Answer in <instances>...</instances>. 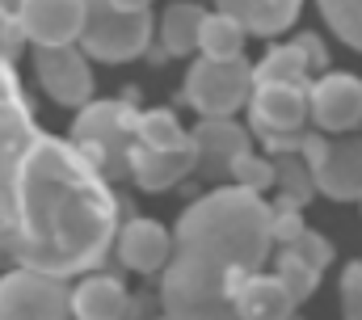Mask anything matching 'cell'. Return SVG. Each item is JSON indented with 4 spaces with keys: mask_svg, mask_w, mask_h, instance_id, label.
I'll return each instance as SVG.
<instances>
[{
    "mask_svg": "<svg viewBox=\"0 0 362 320\" xmlns=\"http://www.w3.org/2000/svg\"><path fill=\"white\" fill-rule=\"evenodd\" d=\"M118 232L110 181L68 139L38 135L17 173V248L13 265L47 278H72L105 261Z\"/></svg>",
    "mask_w": 362,
    "mask_h": 320,
    "instance_id": "6da1fadb",
    "label": "cell"
},
{
    "mask_svg": "<svg viewBox=\"0 0 362 320\" xmlns=\"http://www.w3.org/2000/svg\"><path fill=\"white\" fill-rule=\"evenodd\" d=\"M270 202L262 194L223 185L202 194L173 232V265L228 282V274H262L270 257Z\"/></svg>",
    "mask_w": 362,
    "mask_h": 320,
    "instance_id": "7a4b0ae2",
    "label": "cell"
},
{
    "mask_svg": "<svg viewBox=\"0 0 362 320\" xmlns=\"http://www.w3.org/2000/svg\"><path fill=\"white\" fill-rule=\"evenodd\" d=\"M42 131L34 127V110L21 93L13 68L0 64V270L13 265L17 248V173Z\"/></svg>",
    "mask_w": 362,
    "mask_h": 320,
    "instance_id": "3957f363",
    "label": "cell"
},
{
    "mask_svg": "<svg viewBox=\"0 0 362 320\" xmlns=\"http://www.w3.org/2000/svg\"><path fill=\"white\" fill-rule=\"evenodd\" d=\"M152 42V8L144 0H89L81 25V55L101 64H127Z\"/></svg>",
    "mask_w": 362,
    "mask_h": 320,
    "instance_id": "277c9868",
    "label": "cell"
},
{
    "mask_svg": "<svg viewBox=\"0 0 362 320\" xmlns=\"http://www.w3.org/2000/svg\"><path fill=\"white\" fill-rule=\"evenodd\" d=\"M135 105L131 101H89L72 122V148L101 173V181H122L127 156L135 148Z\"/></svg>",
    "mask_w": 362,
    "mask_h": 320,
    "instance_id": "5b68a950",
    "label": "cell"
},
{
    "mask_svg": "<svg viewBox=\"0 0 362 320\" xmlns=\"http://www.w3.org/2000/svg\"><path fill=\"white\" fill-rule=\"evenodd\" d=\"M299 160L312 173V185L333 198V202H350L362 198V139H325L316 131L303 135Z\"/></svg>",
    "mask_w": 362,
    "mask_h": 320,
    "instance_id": "8992f818",
    "label": "cell"
},
{
    "mask_svg": "<svg viewBox=\"0 0 362 320\" xmlns=\"http://www.w3.org/2000/svg\"><path fill=\"white\" fill-rule=\"evenodd\" d=\"M249 105V127L262 148H270L274 156H299V144L308 135V88H253Z\"/></svg>",
    "mask_w": 362,
    "mask_h": 320,
    "instance_id": "52a82bcc",
    "label": "cell"
},
{
    "mask_svg": "<svg viewBox=\"0 0 362 320\" xmlns=\"http://www.w3.org/2000/svg\"><path fill=\"white\" fill-rule=\"evenodd\" d=\"M249 97H253V68L245 55L228 64L198 59L185 76V101L202 118H232L240 105H249Z\"/></svg>",
    "mask_w": 362,
    "mask_h": 320,
    "instance_id": "ba28073f",
    "label": "cell"
},
{
    "mask_svg": "<svg viewBox=\"0 0 362 320\" xmlns=\"http://www.w3.org/2000/svg\"><path fill=\"white\" fill-rule=\"evenodd\" d=\"M160 308H165V320H236L228 282L198 278L173 261L165 265V278H160Z\"/></svg>",
    "mask_w": 362,
    "mask_h": 320,
    "instance_id": "9c48e42d",
    "label": "cell"
},
{
    "mask_svg": "<svg viewBox=\"0 0 362 320\" xmlns=\"http://www.w3.org/2000/svg\"><path fill=\"white\" fill-rule=\"evenodd\" d=\"M0 320H72L68 287L34 270H8L0 278Z\"/></svg>",
    "mask_w": 362,
    "mask_h": 320,
    "instance_id": "30bf717a",
    "label": "cell"
},
{
    "mask_svg": "<svg viewBox=\"0 0 362 320\" xmlns=\"http://www.w3.org/2000/svg\"><path fill=\"white\" fill-rule=\"evenodd\" d=\"M34 72H38V84L47 88V97L59 101V105L85 110L93 101V68L81 55V47H42V51H34Z\"/></svg>",
    "mask_w": 362,
    "mask_h": 320,
    "instance_id": "8fae6325",
    "label": "cell"
},
{
    "mask_svg": "<svg viewBox=\"0 0 362 320\" xmlns=\"http://www.w3.org/2000/svg\"><path fill=\"white\" fill-rule=\"evenodd\" d=\"M308 118H316L320 131L350 135L362 127V80L350 72H325L308 84Z\"/></svg>",
    "mask_w": 362,
    "mask_h": 320,
    "instance_id": "7c38bea8",
    "label": "cell"
},
{
    "mask_svg": "<svg viewBox=\"0 0 362 320\" xmlns=\"http://www.w3.org/2000/svg\"><path fill=\"white\" fill-rule=\"evenodd\" d=\"M17 30L25 42L42 47H72L81 42V25H85V4L81 0H25L17 4Z\"/></svg>",
    "mask_w": 362,
    "mask_h": 320,
    "instance_id": "4fadbf2b",
    "label": "cell"
},
{
    "mask_svg": "<svg viewBox=\"0 0 362 320\" xmlns=\"http://www.w3.org/2000/svg\"><path fill=\"white\" fill-rule=\"evenodd\" d=\"M189 148H194V168L198 177L206 181H219L232 173L236 156L249 152V131L236 127L232 118H202L194 131H189Z\"/></svg>",
    "mask_w": 362,
    "mask_h": 320,
    "instance_id": "5bb4252c",
    "label": "cell"
},
{
    "mask_svg": "<svg viewBox=\"0 0 362 320\" xmlns=\"http://www.w3.org/2000/svg\"><path fill=\"white\" fill-rule=\"evenodd\" d=\"M228 299L236 320H291L295 304L274 274H228Z\"/></svg>",
    "mask_w": 362,
    "mask_h": 320,
    "instance_id": "9a60e30c",
    "label": "cell"
},
{
    "mask_svg": "<svg viewBox=\"0 0 362 320\" xmlns=\"http://www.w3.org/2000/svg\"><path fill=\"white\" fill-rule=\"evenodd\" d=\"M68 312L72 320H131L139 312V304L127 295L122 278L89 274L76 291H68Z\"/></svg>",
    "mask_w": 362,
    "mask_h": 320,
    "instance_id": "2e32d148",
    "label": "cell"
},
{
    "mask_svg": "<svg viewBox=\"0 0 362 320\" xmlns=\"http://www.w3.org/2000/svg\"><path fill=\"white\" fill-rule=\"evenodd\" d=\"M114 244H118L122 265L135 270V274H156L173 257V236L160 224H152V219H127L114 232Z\"/></svg>",
    "mask_w": 362,
    "mask_h": 320,
    "instance_id": "e0dca14e",
    "label": "cell"
},
{
    "mask_svg": "<svg viewBox=\"0 0 362 320\" xmlns=\"http://www.w3.org/2000/svg\"><path fill=\"white\" fill-rule=\"evenodd\" d=\"M194 168V148H177V152H152V148H131V156H127V177L139 185V190H152V194H160V190H169V185H177L181 177Z\"/></svg>",
    "mask_w": 362,
    "mask_h": 320,
    "instance_id": "ac0fdd59",
    "label": "cell"
},
{
    "mask_svg": "<svg viewBox=\"0 0 362 320\" xmlns=\"http://www.w3.org/2000/svg\"><path fill=\"white\" fill-rule=\"evenodd\" d=\"M215 13H223L228 21L240 25V34H257V38H274L286 25H295L299 4L295 0H223Z\"/></svg>",
    "mask_w": 362,
    "mask_h": 320,
    "instance_id": "d6986e66",
    "label": "cell"
},
{
    "mask_svg": "<svg viewBox=\"0 0 362 320\" xmlns=\"http://www.w3.org/2000/svg\"><path fill=\"white\" fill-rule=\"evenodd\" d=\"M253 88H308V59H303L299 42L274 47L253 68Z\"/></svg>",
    "mask_w": 362,
    "mask_h": 320,
    "instance_id": "ffe728a7",
    "label": "cell"
},
{
    "mask_svg": "<svg viewBox=\"0 0 362 320\" xmlns=\"http://www.w3.org/2000/svg\"><path fill=\"white\" fill-rule=\"evenodd\" d=\"M135 144L152 148V152H177V148H189V131H181V122L169 110H139L135 114Z\"/></svg>",
    "mask_w": 362,
    "mask_h": 320,
    "instance_id": "44dd1931",
    "label": "cell"
},
{
    "mask_svg": "<svg viewBox=\"0 0 362 320\" xmlns=\"http://www.w3.org/2000/svg\"><path fill=\"white\" fill-rule=\"evenodd\" d=\"M198 51H202V59H211V64L240 59L245 34H240V25L228 21L223 13H206V17H202V30H198Z\"/></svg>",
    "mask_w": 362,
    "mask_h": 320,
    "instance_id": "7402d4cb",
    "label": "cell"
},
{
    "mask_svg": "<svg viewBox=\"0 0 362 320\" xmlns=\"http://www.w3.org/2000/svg\"><path fill=\"white\" fill-rule=\"evenodd\" d=\"M202 17H206V8H198V4H169L165 8V25H160L165 55H189V51H198Z\"/></svg>",
    "mask_w": 362,
    "mask_h": 320,
    "instance_id": "603a6c76",
    "label": "cell"
},
{
    "mask_svg": "<svg viewBox=\"0 0 362 320\" xmlns=\"http://www.w3.org/2000/svg\"><path fill=\"white\" fill-rule=\"evenodd\" d=\"M270 164H274V185L282 190V198H278V202L303 207V202L316 194V185H312V173L303 168V160H299V156H278V160H270Z\"/></svg>",
    "mask_w": 362,
    "mask_h": 320,
    "instance_id": "cb8c5ba5",
    "label": "cell"
},
{
    "mask_svg": "<svg viewBox=\"0 0 362 320\" xmlns=\"http://www.w3.org/2000/svg\"><path fill=\"white\" fill-rule=\"evenodd\" d=\"M274 278L282 282V291H286V295H291V304L299 308V304H303V299L316 291V282H320V270H312L308 261H299L295 253H286V248H282V253H278V274H274Z\"/></svg>",
    "mask_w": 362,
    "mask_h": 320,
    "instance_id": "d4e9b609",
    "label": "cell"
},
{
    "mask_svg": "<svg viewBox=\"0 0 362 320\" xmlns=\"http://www.w3.org/2000/svg\"><path fill=\"white\" fill-rule=\"evenodd\" d=\"M320 13H325V21L333 25V34L341 42L362 51V0H325Z\"/></svg>",
    "mask_w": 362,
    "mask_h": 320,
    "instance_id": "484cf974",
    "label": "cell"
},
{
    "mask_svg": "<svg viewBox=\"0 0 362 320\" xmlns=\"http://www.w3.org/2000/svg\"><path fill=\"white\" fill-rule=\"evenodd\" d=\"M228 177L236 181V190L262 194V190H270L274 185V164L266 156H257V152H245V156H236V164H232Z\"/></svg>",
    "mask_w": 362,
    "mask_h": 320,
    "instance_id": "4316f807",
    "label": "cell"
},
{
    "mask_svg": "<svg viewBox=\"0 0 362 320\" xmlns=\"http://www.w3.org/2000/svg\"><path fill=\"white\" fill-rule=\"evenodd\" d=\"M282 248H286V253H295L299 261H308L312 270H325V265L333 261V244H329L325 236H316V232H308V228L291 240V244H282Z\"/></svg>",
    "mask_w": 362,
    "mask_h": 320,
    "instance_id": "83f0119b",
    "label": "cell"
},
{
    "mask_svg": "<svg viewBox=\"0 0 362 320\" xmlns=\"http://www.w3.org/2000/svg\"><path fill=\"white\" fill-rule=\"evenodd\" d=\"M17 4H0V64L4 68H13L17 64V55H21V47H25V38H21V30H17Z\"/></svg>",
    "mask_w": 362,
    "mask_h": 320,
    "instance_id": "f1b7e54d",
    "label": "cell"
},
{
    "mask_svg": "<svg viewBox=\"0 0 362 320\" xmlns=\"http://www.w3.org/2000/svg\"><path fill=\"white\" fill-rule=\"evenodd\" d=\"M341 320H362V261L341 270Z\"/></svg>",
    "mask_w": 362,
    "mask_h": 320,
    "instance_id": "f546056e",
    "label": "cell"
},
{
    "mask_svg": "<svg viewBox=\"0 0 362 320\" xmlns=\"http://www.w3.org/2000/svg\"><path fill=\"white\" fill-rule=\"evenodd\" d=\"M299 232H303V215H299V207H291V202H274L270 207V240L291 244Z\"/></svg>",
    "mask_w": 362,
    "mask_h": 320,
    "instance_id": "4dcf8cb0",
    "label": "cell"
},
{
    "mask_svg": "<svg viewBox=\"0 0 362 320\" xmlns=\"http://www.w3.org/2000/svg\"><path fill=\"white\" fill-rule=\"evenodd\" d=\"M295 42H299V51H303V59H308V72L329 64V55H325V42H320L316 34H303V38H295Z\"/></svg>",
    "mask_w": 362,
    "mask_h": 320,
    "instance_id": "1f68e13d",
    "label": "cell"
}]
</instances>
